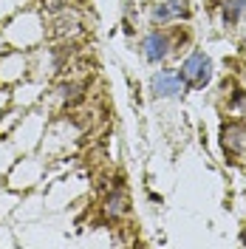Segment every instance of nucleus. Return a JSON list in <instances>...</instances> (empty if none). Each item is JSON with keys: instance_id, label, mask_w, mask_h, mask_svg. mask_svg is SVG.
Returning <instances> with one entry per match:
<instances>
[{"instance_id": "obj_1", "label": "nucleus", "mask_w": 246, "mask_h": 249, "mask_svg": "<svg viewBox=\"0 0 246 249\" xmlns=\"http://www.w3.org/2000/svg\"><path fill=\"white\" fill-rule=\"evenodd\" d=\"M3 37H6V43L17 51H29L34 48L43 37H46V26H43V20L37 12H26V9H20L17 15H12L6 20V26H3Z\"/></svg>"}, {"instance_id": "obj_2", "label": "nucleus", "mask_w": 246, "mask_h": 249, "mask_svg": "<svg viewBox=\"0 0 246 249\" xmlns=\"http://www.w3.org/2000/svg\"><path fill=\"white\" fill-rule=\"evenodd\" d=\"M181 79H184L187 88H204V85H210V79H212V62H210V57L201 54V51H193L181 62Z\"/></svg>"}, {"instance_id": "obj_3", "label": "nucleus", "mask_w": 246, "mask_h": 249, "mask_svg": "<svg viewBox=\"0 0 246 249\" xmlns=\"http://www.w3.org/2000/svg\"><path fill=\"white\" fill-rule=\"evenodd\" d=\"M82 31V17L74 9H65L60 15H51L46 26V37L48 40H74Z\"/></svg>"}, {"instance_id": "obj_4", "label": "nucleus", "mask_w": 246, "mask_h": 249, "mask_svg": "<svg viewBox=\"0 0 246 249\" xmlns=\"http://www.w3.org/2000/svg\"><path fill=\"white\" fill-rule=\"evenodd\" d=\"M31 71V62L29 57L23 54V51H6L3 57H0V82L3 85H17V82H23L26 74Z\"/></svg>"}, {"instance_id": "obj_5", "label": "nucleus", "mask_w": 246, "mask_h": 249, "mask_svg": "<svg viewBox=\"0 0 246 249\" xmlns=\"http://www.w3.org/2000/svg\"><path fill=\"white\" fill-rule=\"evenodd\" d=\"M40 173H43V167L37 164V159H20L9 170V187L12 190H29L40 181Z\"/></svg>"}, {"instance_id": "obj_6", "label": "nucleus", "mask_w": 246, "mask_h": 249, "mask_svg": "<svg viewBox=\"0 0 246 249\" xmlns=\"http://www.w3.org/2000/svg\"><path fill=\"white\" fill-rule=\"evenodd\" d=\"M221 144L229 156H238L246 150V122L244 119H229L221 124Z\"/></svg>"}, {"instance_id": "obj_7", "label": "nucleus", "mask_w": 246, "mask_h": 249, "mask_svg": "<svg viewBox=\"0 0 246 249\" xmlns=\"http://www.w3.org/2000/svg\"><path fill=\"white\" fill-rule=\"evenodd\" d=\"M170 48H173V40H170V31H164V29L150 31L141 40V54H144L147 62H161L170 54Z\"/></svg>"}, {"instance_id": "obj_8", "label": "nucleus", "mask_w": 246, "mask_h": 249, "mask_svg": "<svg viewBox=\"0 0 246 249\" xmlns=\"http://www.w3.org/2000/svg\"><path fill=\"white\" fill-rule=\"evenodd\" d=\"M150 88H153L156 96H181L184 93V79L176 71H158L153 79H150Z\"/></svg>"}, {"instance_id": "obj_9", "label": "nucleus", "mask_w": 246, "mask_h": 249, "mask_svg": "<svg viewBox=\"0 0 246 249\" xmlns=\"http://www.w3.org/2000/svg\"><path fill=\"white\" fill-rule=\"evenodd\" d=\"M187 15H190L187 0H167V3H158V6H153V12H150L153 23H158V26L173 23V20H181V17H187Z\"/></svg>"}, {"instance_id": "obj_10", "label": "nucleus", "mask_w": 246, "mask_h": 249, "mask_svg": "<svg viewBox=\"0 0 246 249\" xmlns=\"http://www.w3.org/2000/svg\"><path fill=\"white\" fill-rule=\"evenodd\" d=\"M43 82L40 79H23V82H17L15 93H12V105L17 108H29L34 102H40L43 99Z\"/></svg>"}, {"instance_id": "obj_11", "label": "nucleus", "mask_w": 246, "mask_h": 249, "mask_svg": "<svg viewBox=\"0 0 246 249\" xmlns=\"http://www.w3.org/2000/svg\"><path fill=\"white\" fill-rule=\"evenodd\" d=\"M51 93H54V99H57L60 108H74L79 99H82V93H85V85L82 82H74V79H62Z\"/></svg>"}, {"instance_id": "obj_12", "label": "nucleus", "mask_w": 246, "mask_h": 249, "mask_svg": "<svg viewBox=\"0 0 246 249\" xmlns=\"http://www.w3.org/2000/svg\"><path fill=\"white\" fill-rule=\"evenodd\" d=\"M105 213L113 215V218H119V215L127 213V193H124L122 187H116V190L108 196V201H105Z\"/></svg>"}, {"instance_id": "obj_13", "label": "nucleus", "mask_w": 246, "mask_h": 249, "mask_svg": "<svg viewBox=\"0 0 246 249\" xmlns=\"http://www.w3.org/2000/svg\"><path fill=\"white\" fill-rule=\"evenodd\" d=\"M246 12V0H227L224 9H221V17H224V26H235L241 15Z\"/></svg>"}, {"instance_id": "obj_14", "label": "nucleus", "mask_w": 246, "mask_h": 249, "mask_svg": "<svg viewBox=\"0 0 246 249\" xmlns=\"http://www.w3.org/2000/svg\"><path fill=\"white\" fill-rule=\"evenodd\" d=\"M23 119V113H20V108H9L0 113V136H9L12 133V127H17V122Z\"/></svg>"}, {"instance_id": "obj_15", "label": "nucleus", "mask_w": 246, "mask_h": 249, "mask_svg": "<svg viewBox=\"0 0 246 249\" xmlns=\"http://www.w3.org/2000/svg\"><path fill=\"white\" fill-rule=\"evenodd\" d=\"M12 164H15V144L12 142H0V178L12 170Z\"/></svg>"}, {"instance_id": "obj_16", "label": "nucleus", "mask_w": 246, "mask_h": 249, "mask_svg": "<svg viewBox=\"0 0 246 249\" xmlns=\"http://www.w3.org/2000/svg\"><path fill=\"white\" fill-rule=\"evenodd\" d=\"M37 9L51 17V15H60L65 9H71V0H37Z\"/></svg>"}, {"instance_id": "obj_17", "label": "nucleus", "mask_w": 246, "mask_h": 249, "mask_svg": "<svg viewBox=\"0 0 246 249\" xmlns=\"http://www.w3.org/2000/svg\"><path fill=\"white\" fill-rule=\"evenodd\" d=\"M29 0H0V23H6L12 15H17L20 9H26Z\"/></svg>"}, {"instance_id": "obj_18", "label": "nucleus", "mask_w": 246, "mask_h": 249, "mask_svg": "<svg viewBox=\"0 0 246 249\" xmlns=\"http://www.w3.org/2000/svg\"><path fill=\"white\" fill-rule=\"evenodd\" d=\"M9 105H12V93H9V91H0V113L9 108Z\"/></svg>"}, {"instance_id": "obj_19", "label": "nucleus", "mask_w": 246, "mask_h": 249, "mask_svg": "<svg viewBox=\"0 0 246 249\" xmlns=\"http://www.w3.org/2000/svg\"><path fill=\"white\" fill-rule=\"evenodd\" d=\"M9 51V43H6V37H3V31H0V57Z\"/></svg>"}, {"instance_id": "obj_20", "label": "nucleus", "mask_w": 246, "mask_h": 249, "mask_svg": "<svg viewBox=\"0 0 246 249\" xmlns=\"http://www.w3.org/2000/svg\"><path fill=\"white\" fill-rule=\"evenodd\" d=\"M241 241H244V244H246V232H244V235H241Z\"/></svg>"}]
</instances>
